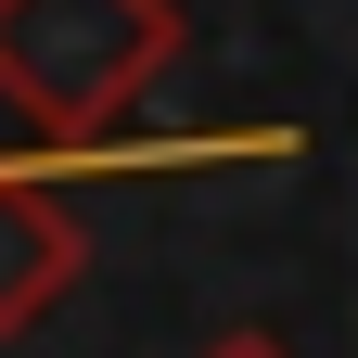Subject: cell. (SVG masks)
Listing matches in <instances>:
<instances>
[{
    "instance_id": "obj_3",
    "label": "cell",
    "mask_w": 358,
    "mask_h": 358,
    "mask_svg": "<svg viewBox=\"0 0 358 358\" xmlns=\"http://www.w3.org/2000/svg\"><path fill=\"white\" fill-rule=\"evenodd\" d=\"M205 358H294V345H282V333H217Z\"/></svg>"
},
{
    "instance_id": "obj_1",
    "label": "cell",
    "mask_w": 358,
    "mask_h": 358,
    "mask_svg": "<svg viewBox=\"0 0 358 358\" xmlns=\"http://www.w3.org/2000/svg\"><path fill=\"white\" fill-rule=\"evenodd\" d=\"M166 64L179 0H0V103L52 154H90Z\"/></svg>"
},
{
    "instance_id": "obj_2",
    "label": "cell",
    "mask_w": 358,
    "mask_h": 358,
    "mask_svg": "<svg viewBox=\"0 0 358 358\" xmlns=\"http://www.w3.org/2000/svg\"><path fill=\"white\" fill-rule=\"evenodd\" d=\"M77 268H90V231H77V205L52 192V179L0 166V333L52 320V307L77 294Z\"/></svg>"
}]
</instances>
